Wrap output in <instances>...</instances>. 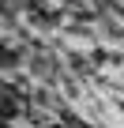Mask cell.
<instances>
[{
  "label": "cell",
  "instance_id": "1",
  "mask_svg": "<svg viewBox=\"0 0 124 128\" xmlns=\"http://www.w3.org/2000/svg\"><path fill=\"white\" fill-rule=\"evenodd\" d=\"M19 113H23V94L15 87H4V83H0V120H11Z\"/></svg>",
  "mask_w": 124,
  "mask_h": 128
}]
</instances>
